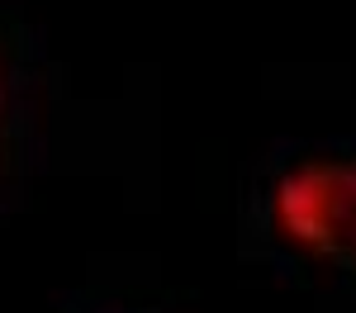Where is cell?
<instances>
[{"label":"cell","instance_id":"obj_1","mask_svg":"<svg viewBox=\"0 0 356 313\" xmlns=\"http://www.w3.org/2000/svg\"><path fill=\"white\" fill-rule=\"evenodd\" d=\"M275 223L309 256L356 266V167H309L275 185Z\"/></svg>","mask_w":356,"mask_h":313}]
</instances>
